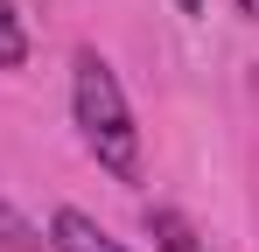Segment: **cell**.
Here are the masks:
<instances>
[{
    "mask_svg": "<svg viewBox=\"0 0 259 252\" xmlns=\"http://www.w3.org/2000/svg\"><path fill=\"white\" fill-rule=\"evenodd\" d=\"M77 77H70V98H77V126H84V147L98 154V168H112L119 182L140 175V126H133V105L119 77H112V63L98 56V49H77V63H70Z\"/></svg>",
    "mask_w": 259,
    "mask_h": 252,
    "instance_id": "cell-1",
    "label": "cell"
},
{
    "mask_svg": "<svg viewBox=\"0 0 259 252\" xmlns=\"http://www.w3.org/2000/svg\"><path fill=\"white\" fill-rule=\"evenodd\" d=\"M49 252H126V245L105 238L84 210H56V217H49Z\"/></svg>",
    "mask_w": 259,
    "mask_h": 252,
    "instance_id": "cell-2",
    "label": "cell"
},
{
    "mask_svg": "<svg viewBox=\"0 0 259 252\" xmlns=\"http://www.w3.org/2000/svg\"><path fill=\"white\" fill-rule=\"evenodd\" d=\"M42 245H49V238H42L14 203H7V196H0V252H42Z\"/></svg>",
    "mask_w": 259,
    "mask_h": 252,
    "instance_id": "cell-3",
    "label": "cell"
},
{
    "mask_svg": "<svg viewBox=\"0 0 259 252\" xmlns=\"http://www.w3.org/2000/svg\"><path fill=\"white\" fill-rule=\"evenodd\" d=\"M28 63V28L14 14V0H0V70H21Z\"/></svg>",
    "mask_w": 259,
    "mask_h": 252,
    "instance_id": "cell-4",
    "label": "cell"
},
{
    "mask_svg": "<svg viewBox=\"0 0 259 252\" xmlns=\"http://www.w3.org/2000/svg\"><path fill=\"white\" fill-rule=\"evenodd\" d=\"M154 238H161V252H203V238L189 231V217H175V210H154Z\"/></svg>",
    "mask_w": 259,
    "mask_h": 252,
    "instance_id": "cell-5",
    "label": "cell"
},
{
    "mask_svg": "<svg viewBox=\"0 0 259 252\" xmlns=\"http://www.w3.org/2000/svg\"><path fill=\"white\" fill-rule=\"evenodd\" d=\"M175 7H182V14H203V0H175Z\"/></svg>",
    "mask_w": 259,
    "mask_h": 252,
    "instance_id": "cell-6",
    "label": "cell"
},
{
    "mask_svg": "<svg viewBox=\"0 0 259 252\" xmlns=\"http://www.w3.org/2000/svg\"><path fill=\"white\" fill-rule=\"evenodd\" d=\"M238 7H245V14H252V21H259V0H238Z\"/></svg>",
    "mask_w": 259,
    "mask_h": 252,
    "instance_id": "cell-7",
    "label": "cell"
}]
</instances>
